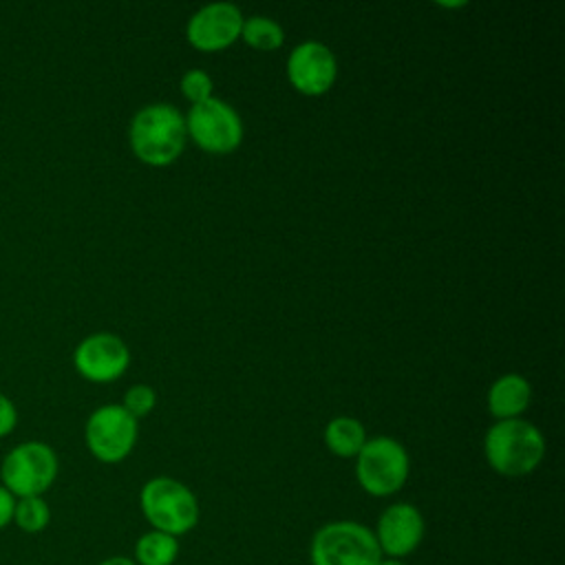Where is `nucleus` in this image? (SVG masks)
I'll return each mask as SVG.
<instances>
[{
    "label": "nucleus",
    "instance_id": "22",
    "mask_svg": "<svg viewBox=\"0 0 565 565\" xmlns=\"http://www.w3.org/2000/svg\"><path fill=\"white\" fill-rule=\"evenodd\" d=\"M97 565H137L132 561V556H121V554H115V556H108L104 561H99Z\"/></svg>",
    "mask_w": 565,
    "mask_h": 565
},
{
    "label": "nucleus",
    "instance_id": "11",
    "mask_svg": "<svg viewBox=\"0 0 565 565\" xmlns=\"http://www.w3.org/2000/svg\"><path fill=\"white\" fill-rule=\"evenodd\" d=\"M338 75L335 55L322 42H302L298 44L287 60V77L291 86L302 95H322L327 93Z\"/></svg>",
    "mask_w": 565,
    "mask_h": 565
},
{
    "label": "nucleus",
    "instance_id": "14",
    "mask_svg": "<svg viewBox=\"0 0 565 565\" xmlns=\"http://www.w3.org/2000/svg\"><path fill=\"white\" fill-rule=\"evenodd\" d=\"M324 444L338 457H358L366 444L364 426L353 417H333L324 428Z\"/></svg>",
    "mask_w": 565,
    "mask_h": 565
},
{
    "label": "nucleus",
    "instance_id": "5",
    "mask_svg": "<svg viewBox=\"0 0 565 565\" xmlns=\"http://www.w3.org/2000/svg\"><path fill=\"white\" fill-rule=\"evenodd\" d=\"M55 450L38 439L13 446L0 463V483L15 497H42L57 479Z\"/></svg>",
    "mask_w": 565,
    "mask_h": 565
},
{
    "label": "nucleus",
    "instance_id": "1",
    "mask_svg": "<svg viewBox=\"0 0 565 565\" xmlns=\"http://www.w3.org/2000/svg\"><path fill=\"white\" fill-rule=\"evenodd\" d=\"M128 139L139 161L154 168L170 166L185 148V117L172 104L143 106L130 121Z\"/></svg>",
    "mask_w": 565,
    "mask_h": 565
},
{
    "label": "nucleus",
    "instance_id": "13",
    "mask_svg": "<svg viewBox=\"0 0 565 565\" xmlns=\"http://www.w3.org/2000/svg\"><path fill=\"white\" fill-rule=\"evenodd\" d=\"M532 399L530 382L523 375L508 373L501 375L488 391V411L492 417L501 419H516Z\"/></svg>",
    "mask_w": 565,
    "mask_h": 565
},
{
    "label": "nucleus",
    "instance_id": "2",
    "mask_svg": "<svg viewBox=\"0 0 565 565\" xmlns=\"http://www.w3.org/2000/svg\"><path fill=\"white\" fill-rule=\"evenodd\" d=\"M483 452L490 468L503 477H525L545 457L541 430L525 419H501L486 433Z\"/></svg>",
    "mask_w": 565,
    "mask_h": 565
},
{
    "label": "nucleus",
    "instance_id": "8",
    "mask_svg": "<svg viewBox=\"0 0 565 565\" xmlns=\"http://www.w3.org/2000/svg\"><path fill=\"white\" fill-rule=\"evenodd\" d=\"M185 130L199 148L214 154L236 150L243 139V124L238 113L214 95L190 108L185 117Z\"/></svg>",
    "mask_w": 565,
    "mask_h": 565
},
{
    "label": "nucleus",
    "instance_id": "21",
    "mask_svg": "<svg viewBox=\"0 0 565 565\" xmlns=\"http://www.w3.org/2000/svg\"><path fill=\"white\" fill-rule=\"evenodd\" d=\"M13 508H15V497L0 483V530L11 525Z\"/></svg>",
    "mask_w": 565,
    "mask_h": 565
},
{
    "label": "nucleus",
    "instance_id": "19",
    "mask_svg": "<svg viewBox=\"0 0 565 565\" xmlns=\"http://www.w3.org/2000/svg\"><path fill=\"white\" fill-rule=\"evenodd\" d=\"M154 402H157V395L148 384H135L126 391L121 406L137 419L148 415L154 408Z\"/></svg>",
    "mask_w": 565,
    "mask_h": 565
},
{
    "label": "nucleus",
    "instance_id": "18",
    "mask_svg": "<svg viewBox=\"0 0 565 565\" xmlns=\"http://www.w3.org/2000/svg\"><path fill=\"white\" fill-rule=\"evenodd\" d=\"M181 93L192 102V106L201 104L212 97V77L201 68H192L181 77Z\"/></svg>",
    "mask_w": 565,
    "mask_h": 565
},
{
    "label": "nucleus",
    "instance_id": "16",
    "mask_svg": "<svg viewBox=\"0 0 565 565\" xmlns=\"http://www.w3.org/2000/svg\"><path fill=\"white\" fill-rule=\"evenodd\" d=\"M241 38L256 51H276L282 44L285 33L276 20L265 15H252L243 20Z\"/></svg>",
    "mask_w": 565,
    "mask_h": 565
},
{
    "label": "nucleus",
    "instance_id": "10",
    "mask_svg": "<svg viewBox=\"0 0 565 565\" xmlns=\"http://www.w3.org/2000/svg\"><path fill=\"white\" fill-rule=\"evenodd\" d=\"M382 556L402 558L413 554L426 534V523L422 512L413 503H393L388 505L373 530Z\"/></svg>",
    "mask_w": 565,
    "mask_h": 565
},
{
    "label": "nucleus",
    "instance_id": "9",
    "mask_svg": "<svg viewBox=\"0 0 565 565\" xmlns=\"http://www.w3.org/2000/svg\"><path fill=\"white\" fill-rule=\"evenodd\" d=\"M77 373L90 382H113L124 375L130 364V351L126 342L115 333H90L73 353Z\"/></svg>",
    "mask_w": 565,
    "mask_h": 565
},
{
    "label": "nucleus",
    "instance_id": "6",
    "mask_svg": "<svg viewBox=\"0 0 565 565\" xmlns=\"http://www.w3.org/2000/svg\"><path fill=\"white\" fill-rule=\"evenodd\" d=\"M411 472L406 448L393 437L366 439L355 457V477L371 497H388L402 490Z\"/></svg>",
    "mask_w": 565,
    "mask_h": 565
},
{
    "label": "nucleus",
    "instance_id": "17",
    "mask_svg": "<svg viewBox=\"0 0 565 565\" xmlns=\"http://www.w3.org/2000/svg\"><path fill=\"white\" fill-rule=\"evenodd\" d=\"M11 523L24 534H38L46 530V525L51 523V508L44 501V497L15 499Z\"/></svg>",
    "mask_w": 565,
    "mask_h": 565
},
{
    "label": "nucleus",
    "instance_id": "20",
    "mask_svg": "<svg viewBox=\"0 0 565 565\" xmlns=\"http://www.w3.org/2000/svg\"><path fill=\"white\" fill-rule=\"evenodd\" d=\"M15 424H18V408L11 402V397L0 391V437H7L9 433H13Z\"/></svg>",
    "mask_w": 565,
    "mask_h": 565
},
{
    "label": "nucleus",
    "instance_id": "12",
    "mask_svg": "<svg viewBox=\"0 0 565 565\" xmlns=\"http://www.w3.org/2000/svg\"><path fill=\"white\" fill-rule=\"evenodd\" d=\"M243 20L238 7L230 2H212L190 18L185 35L199 51H221L241 38Z\"/></svg>",
    "mask_w": 565,
    "mask_h": 565
},
{
    "label": "nucleus",
    "instance_id": "23",
    "mask_svg": "<svg viewBox=\"0 0 565 565\" xmlns=\"http://www.w3.org/2000/svg\"><path fill=\"white\" fill-rule=\"evenodd\" d=\"M377 565H406V561H402V558H388V556H382Z\"/></svg>",
    "mask_w": 565,
    "mask_h": 565
},
{
    "label": "nucleus",
    "instance_id": "15",
    "mask_svg": "<svg viewBox=\"0 0 565 565\" xmlns=\"http://www.w3.org/2000/svg\"><path fill=\"white\" fill-rule=\"evenodd\" d=\"M179 556V539L166 532L148 530L141 534L132 550V561L137 565H172Z\"/></svg>",
    "mask_w": 565,
    "mask_h": 565
},
{
    "label": "nucleus",
    "instance_id": "7",
    "mask_svg": "<svg viewBox=\"0 0 565 565\" xmlns=\"http://www.w3.org/2000/svg\"><path fill=\"white\" fill-rule=\"evenodd\" d=\"M137 433V419L121 404H104L86 419L84 439L95 459L119 463L135 448Z\"/></svg>",
    "mask_w": 565,
    "mask_h": 565
},
{
    "label": "nucleus",
    "instance_id": "4",
    "mask_svg": "<svg viewBox=\"0 0 565 565\" xmlns=\"http://www.w3.org/2000/svg\"><path fill=\"white\" fill-rule=\"evenodd\" d=\"M382 552L371 527L358 521H329L309 543L311 565H377Z\"/></svg>",
    "mask_w": 565,
    "mask_h": 565
},
{
    "label": "nucleus",
    "instance_id": "3",
    "mask_svg": "<svg viewBox=\"0 0 565 565\" xmlns=\"http://www.w3.org/2000/svg\"><path fill=\"white\" fill-rule=\"evenodd\" d=\"M139 505L152 530L177 539L199 523V501L194 492L172 477L148 479L139 492Z\"/></svg>",
    "mask_w": 565,
    "mask_h": 565
}]
</instances>
